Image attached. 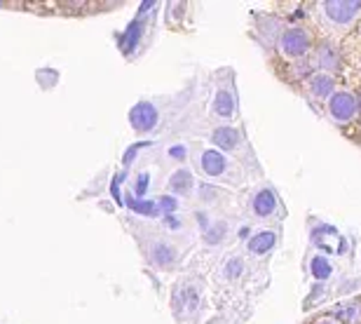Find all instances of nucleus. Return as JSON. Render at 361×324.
<instances>
[{
    "label": "nucleus",
    "instance_id": "obj_9",
    "mask_svg": "<svg viewBox=\"0 0 361 324\" xmlns=\"http://www.w3.org/2000/svg\"><path fill=\"white\" fill-rule=\"evenodd\" d=\"M310 71H322V73L338 76L343 68V49L338 45V40L334 38H317V45L310 54Z\"/></svg>",
    "mask_w": 361,
    "mask_h": 324
},
{
    "label": "nucleus",
    "instance_id": "obj_17",
    "mask_svg": "<svg viewBox=\"0 0 361 324\" xmlns=\"http://www.w3.org/2000/svg\"><path fill=\"white\" fill-rule=\"evenodd\" d=\"M336 318L343 324H361V296H355L350 301H343L341 306H336Z\"/></svg>",
    "mask_w": 361,
    "mask_h": 324
},
{
    "label": "nucleus",
    "instance_id": "obj_8",
    "mask_svg": "<svg viewBox=\"0 0 361 324\" xmlns=\"http://www.w3.org/2000/svg\"><path fill=\"white\" fill-rule=\"evenodd\" d=\"M143 254H146V261L155 265L157 270H171L180 261L178 244L167 235H150L143 244Z\"/></svg>",
    "mask_w": 361,
    "mask_h": 324
},
{
    "label": "nucleus",
    "instance_id": "obj_11",
    "mask_svg": "<svg viewBox=\"0 0 361 324\" xmlns=\"http://www.w3.org/2000/svg\"><path fill=\"white\" fill-rule=\"evenodd\" d=\"M338 76H331V73H322V71H312L310 76H305L300 80V90L310 102L317 104L319 108H324V104L329 102L331 95L338 90Z\"/></svg>",
    "mask_w": 361,
    "mask_h": 324
},
{
    "label": "nucleus",
    "instance_id": "obj_3",
    "mask_svg": "<svg viewBox=\"0 0 361 324\" xmlns=\"http://www.w3.org/2000/svg\"><path fill=\"white\" fill-rule=\"evenodd\" d=\"M314 10L326 38L334 40L350 35L361 21V0H322L314 5Z\"/></svg>",
    "mask_w": 361,
    "mask_h": 324
},
{
    "label": "nucleus",
    "instance_id": "obj_6",
    "mask_svg": "<svg viewBox=\"0 0 361 324\" xmlns=\"http://www.w3.org/2000/svg\"><path fill=\"white\" fill-rule=\"evenodd\" d=\"M247 214L258 226H272V223H279L286 216V207H284V200L279 196V191L272 188L268 184H263L249 193Z\"/></svg>",
    "mask_w": 361,
    "mask_h": 324
},
{
    "label": "nucleus",
    "instance_id": "obj_12",
    "mask_svg": "<svg viewBox=\"0 0 361 324\" xmlns=\"http://www.w3.org/2000/svg\"><path fill=\"white\" fill-rule=\"evenodd\" d=\"M247 268H249V258L244 256V251H230L221 258L219 268H216V280L226 287H237L247 275Z\"/></svg>",
    "mask_w": 361,
    "mask_h": 324
},
{
    "label": "nucleus",
    "instance_id": "obj_5",
    "mask_svg": "<svg viewBox=\"0 0 361 324\" xmlns=\"http://www.w3.org/2000/svg\"><path fill=\"white\" fill-rule=\"evenodd\" d=\"M314 45H317L314 31H310L307 26H300V24L281 26L277 40H274V49H277V54L288 64L307 61Z\"/></svg>",
    "mask_w": 361,
    "mask_h": 324
},
{
    "label": "nucleus",
    "instance_id": "obj_1",
    "mask_svg": "<svg viewBox=\"0 0 361 324\" xmlns=\"http://www.w3.org/2000/svg\"><path fill=\"white\" fill-rule=\"evenodd\" d=\"M190 167L202 184L219 186V188H226V191L244 188V184H247V179H249V172L244 169L240 162L233 160V157L226 153H221V150L207 146V143H195L192 146Z\"/></svg>",
    "mask_w": 361,
    "mask_h": 324
},
{
    "label": "nucleus",
    "instance_id": "obj_15",
    "mask_svg": "<svg viewBox=\"0 0 361 324\" xmlns=\"http://www.w3.org/2000/svg\"><path fill=\"white\" fill-rule=\"evenodd\" d=\"M233 235V223H230V219H226V216H216V219L209 223V228L202 233V244L204 247H221L223 242H228V237Z\"/></svg>",
    "mask_w": 361,
    "mask_h": 324
},
{
    "label": "nucleus",
    "instance_id": "obj_18",
    "mask_svg": "<svg viewBox=\"0 0 361 324\" xmlns=\"http://www.w3.org/2000/svg\"><path fill=\"white\" fill-rule=\"evenodd\" d=\"M310 324H343V322L336 315H319V318H314Z\"/></svg>",
    "mask_w": 361,
    "mask_h": 324
},
{
    "label": "nucleus",
    "instance_id": "obj_14",
    "mask_svg": "<svg viewBox=\"0 0 361 324\" xmlns=\"http://www.w3.org/2000/svg\"><path fill=\"white\" fill-rule=\"evenodd\" d=\"M129 122L139 134H148L160 125V106L153 102H141L132 108L129 113Z\"/></svg>",
    "mask_w": 361,
    "mask_h": 324
},
{
    "label": "nucleus",
    "instance_id": "obj_13",
    "mask_svg": "<svg viewBox=\"0 0 361 324\" xmlns=\"http://www.w3.org/2000/svg\"><path fill=\"white\" fill-rule=\"evenodd\" d=\"M164 191L180 200L195 198V191H197V176H195L190 164H183V167H176L171 172L167 184H164Z\"/></svg>",
    "mask_w": 361,
    "mask_h": 324
},
{
    "label": "nucleus",
    "instance_id": "obj_2",
    "mask_svg": "<svg viewBox=\"0 0 361 324\" xmlns=\"http://www.w3.org/2000/svg\"><path fill=\"white\" fill-rule=\"evenodd\" d=\"M204 143L212 146L221 153L230 155L233 160H237L247 172L258 169V157L254 146L247 139V132L240 122H230V125H214L204 136Z\"/></svg>",
    "mask_w": 361,
    "mask_h": 324
},
{
    "label": "nucleus",
    "instance_id": "obj_7",
    "mask_svg": "<svg viewBox=\"0 0 361 324\" xmlns=\"http://www.w3.org/2000/svg\"><path fill=\"white\" fill-rule=\"evenodd\" d=\"M324 115L329 118L331 125L336 127H352L361 120V108L357 90L350 85H338V90L331 95V99L324 104Z\"/></svg>",
    "mask_w": 361,
    "mask_h": 324
},
{
    "label": "nucleus",
    "instance_id": "obj_16",
    "mask_svg": "<svg viewBox=\"0 0 361 324\" xmlns=\"http://www.w3.org/2000/svg\"><path fill=\"white\" fill-rule=\"evenodd\" d=\"M307 270H310V277L317 280V282H326V280L334 277V272H336L334 263H331L324 254H312V256H310Z\"/></svg>",
    "mask_w": 361,
    "mask_h": 324
},
{
    "label": "nucleus",
    "instance_id": "obj_10",
    "mask_svg": "<svg viewBox=\"0 0 361 324\" xmlns=\"http://www.w3.org/2000/svg\"><path fill=\"white\" fill-rule=\"evenodd\" d=\"M281 242V228L279 226H258L254 233H249V237L244 240V256L263 261L268 258Z\"/></svg>",
    "mask_w": 361,
    "mask_h": 324
},
{
    "label": "nucleus",
    "instance_id": "obj_4",
    "mask_svg": "<svg viewBox=\"0 0 361 324\" xmlns=\"http://www.w3.org/2000/svg\"><path fill=\"white\" fill-rule=\"evenodd\" d=\"M207 115L216 125L237 122V115H240V97H237L235 78L230 71L221 73L214 80L212 95H209V102H207Z\"/></svg>",
    "mask_w": 361,
    "mask_h": 324
}]
</instances>
